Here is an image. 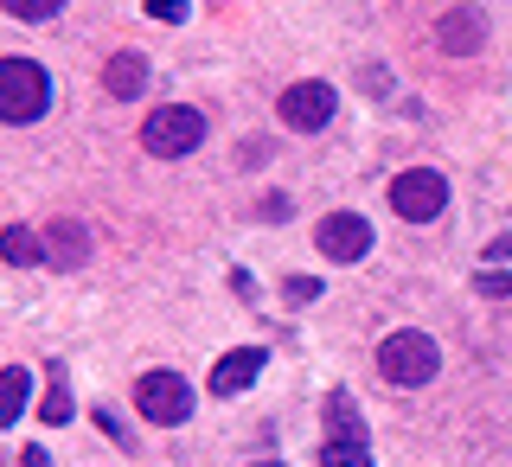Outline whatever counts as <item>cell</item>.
<instances>
[{
	"label": "cell",
	"mask_w": 512,
	"mask_h": 467,
	"mask_svg": "<svg viewBox=\"0 0 512 467\" xmlns=\"http://www.w3.org/2000/svg\"><path fill=\"white\" fill-rule=\"evenodd\" d=\"M45 109H52V77H45V64L0 58V122L26 128V122H39Z\"/></svg>",
	"instance_id": "6da1fadb"
},
{
	"label": "cell",
	"mask_w": 512,
	"mask_h": 467,
	"mask_svg": "<svg viewBox=\"0 0 512 467\" xmlns=\"http://www.w3.org/2000/svg\"><path fill=\"white\" fill-rule=\"evenodd\" d=\"M436 365H442V352H436V340L429 333H391V340L378 346V372H384V384H397V391H416V384H429L436 378Z\"/></svg>",
	"instance_id": "7a4b0ae2"
},
{
	"label": "cell",
	"mask_w": 512,
	"mask_h": 467,
	"mask_svg": "<svg viewBox=\"0 0 512 467\" xmlns=\"http://www.w3.org/2000/svg\"><path fill=\"white\" fill-rule=\"evenodd\" d=\"M199 141H205V109H192V103H167L141 122V148L154 160H180V154L199 148Z\"/></svg>",
	"instance_id": "3957f363"
},
{
	"label": "cell",
	"mask_w": 512,
	"mask_h": 467,
	"mask_svg": "<svg viewBox=\"0 0 512 467\" xmlns=\"http://www.w3.org/2000/svg\"><path fill=\"white\" fill-rule=\"evenodd\" d=\"M391 205H397L404 224H429V218H442V205H448V180L436 167H410V173L391 180Z\"/></svg>",
	"instance_id": "277c9868"
},
{
	"label": "cell",
	"mask_w": 512,
	"mask_h": 467,
	"mask_svg": "<svg viewBox=\"0 0 512 467\" xmlns=\"http://www.w3.org/2000/svg\"><path fill=\"white\" fill-rule=\"evenodd\" d=\"M327 416H333V429H327V448H320V467H365V448H372V436H365L352 397L333 391V397H327Z\"/></svg>",
	"instance_id": "5b68a950"
},
{
	"label": "cell",
	"mask_w": 512,
	"mask_h": 467,
	"mask_svg": "<svg viewBox=\"0 0 512 467\" xmlns=\"http://www.w3.org/2000/svg\"><path fill=\"white\" fill-rule=\"evenodd\" d=\"M135 404H141V416H148V423L173 429V423H186V416H192V384H186L180 372H141Z\"/></svg>",
	"instance_id": "8992f818"
},
{
	"label": "cell",
	"mask_w": 512,
	"mask_h": 467,
	"mask_svg": "<svg viewBox=\"0 0 512 467\" xmlns=\"http://www.w3.org/2000/svg\"><path fill=\"white\" fill-rule=\"evenodd\" d=\"M276 116H282V128H295V135H320V128L333 122V90L327 84H288L282 90V103H276Z\"/></svg>",
	"instance_id": "52a82bcc"
},
{
	"label": "cell",
	"mask_w": 512,
	"mask_h": 467,
	"mask_svg": "<svg viewBox=\"0 0 512 467\" xmlns=\"http://www.w3.org/2000/svg\"><path fill=\"white\" fill-rule=\"evenodd\" d=\"M314 244H320V256H333V263H359V256L372 250V224L359 212H327L314 224Z\"/></svg>",
	"instance_id": "ba28073f"
},
{
	"label": "cell",
	"mask_w": 512,
	"mask_h": 467,
	"mask_svg": "<svg viewBox=\"0 0 512 467\" xmlns=\"http://www.w3.org/2000/svg\"><path fill=\"white\" fill-rule=\"evenodd\" d=\"M90 263V231L77 218H52L45 231V269H84Z\"/></svg>",
	"instance_id": "9c48e42d"
},
{
	"label": "cell",
	"mask_w": 512,
	"mask_h": 467,
	"mask_svg": "<svg viewBox=\"0 0 512 467\" xmlns=\"http://www.w3.org/2000/svg\"><path fill=\"white\" fill-rule=\"evenodd\" d=\"M436 39H442V52H480L487 45V20L474 7H448L436 20Z\"/></svg>",
	"instance_id": "30bf717a"
},
{
	"label": "cell",
	"mask_w": 512,
	"mask_h": 467,
	"mask_svg": "<svg viewBox=\"0 0 512 467\" xmlns=\"http://www.w3.org/2000/svg\"><path fill=\"white\" fill-rule=\"evenodd\" d=\"M256 372H263V352L256 346H237V352H224V359L212 365V391L218 397H237V391H250Z\"/></svg>",
	"instance_id": "8fae6325"
},
{
	"label": "cell",
	"mask_w": 512,
	"mask_h": 467,
	"mask_svg": "<svg viewBox=\"0 0 512 467\" xmlns=\"http://www.w3.org/2000/svg\"><path fill=\"white\" fill-rule=\"evenodd\" d=\"M148 77L154 71H148V58H141V52H116V58L103 64V90L116 96V103H135V96L148 90Z\"/></svg>",
	"instance_id": "7c38bea8"
},
{
	"label": "cell",
	"mask_w": 512,
	"mask_h": 467,
	"mask_svg": "<svg viewBox=\"0 0 512 467\" xmlns=\"http://www.w3.org/2000/svg\"><path fill=\"white\" fill-rule=\"evenodd\" d=\"M39 416H45V423H71V384H64V372H58V365H52V384H45V397H39Z\"/></svg>",
	"instance_id": "4fadbf2b"
},
{
	"label": "cell",
	"mask_w": 512,
	"mask_h": 467,
	"mask_svg": "<svg viewBox=\"0 0 512 467\" xmlns=\"http://www.w3.org/2000/svg\"><path fill=\"white\" fill-rule=\"evenodd\" d=\"M0 250H7V256H13L20 269H39V263H45V244H39L32 231H20V224H13V231L0 237Z\"/></svg>",
	"instance_id": "5bb4252c"
},
{
	"label": "cell",
	"mask_w": 512,
	"mask_h": 467,
	"mask_svg": "<svg viewBox=\"0 0 512 467\" xmlns=\"http://www.w3.org/2000/svg\"><path fill=\"white\" fill-rule=\"evenodd\" d=\"M20 410H26V372L7 365V378H0V423H20Z\"/></svg>",
	"instance_id": "9a60e30c"
},
{
	"label": "cell",
	"mask_w": 512,
	"mask_h": 467,
	"mask_svg": "<svg viewBox=\"0 0 512 467\" xmlns=\"http://www.w3.org/2000/svg\"><path fill=\"white\" fill-rule=\"evenodd\" d=\"M0 13H13V20H26V26H39V20H52L58 13V0H7Z\"/></svg>",
	"instance_id": "2e32d148"
},
{
	"label": "cell",
	"mask_w": 512,
	"mask_h": 467,
	"mask_svg": "<svg viewBox=\"0 0 512 467\" xmlns=\"http://www.w3.org/2000/svg\"><path fill=\"white\" fill-rule=\"evenodd\" d=\"M474 288H480L487 301H506V295H512V276H506V269H480V276H474Z\"/></svg>",
	"instance_id": "e0dca14e"
},
{
	"label": "cell",
	"mask_w": 512,
	"mask_h": 467,
	"mask_svg": "<svg viewBox=\"0 0 512 467\" xmlns=\"http://www.w3.org/2000/svg\"><path fill=\"white\" fill-rule=\"evenodd\" d=\"M148 13H154V20H167V26H180L192 7H186V0H148Z\"/></svg>",
	"instance_id": "ac0fdd59"
},
{
	"label": "cell",
	"mask_w": 512,
	"mask_h": 467,
	"mask_svg": "<svg viewBox=\"0 0 512 467\" xmlns=\"http://www.w3.org/2000/svg\"><path fill=\"white\" fill-rule=\"evenodd\" d=\"M96 423H103V429H109V436H116L122 448H128V442H135V436H128V429H122V423H116V416H109V410H96Z\"/></svg>",
	"instance_id": "d6986e66"
},
{
	"label": "cell",
	"mask_w": 512,
	"mask_h": 467,
	"mask_svg": "<svg viewBox=\"0 0 512 467\" xmlns=\"http://www.w3.org/2000/svg\"><path fill=\"white\" fill-rule=\"evenodd\" d=\"M314 295H320V282H314V276H308V282H288V301H314Z\"/></svg>",
	"instance_id": "ffe728a7"
},
{
	"label": "cell",
	"mask_w": 512,
	"mask_h": 467,
	"mask_svg": "<svg viewBox=\"0 0 512 467\" xmlns=\"http://www.w3.org/2000/svg\"><path fill=\"white\" fill-rule=\"evenodd\" d=\"M20 467H52V461H45V448H26V455H20Z\"/></svg>",
	"instance_id": "44dd1931"
},
{
	"label": "cell",
	"mask_w": 512,
	"mask_h": 467,
	"mask_svg": "<svg viewBox=\"0 0 512 467\" xmlns=\"http://www.w3.org/2000/svg\"><path fill=\"white\" fill-rule=\"evenodd\" d=\"M256 467H282V461H256Z\"/></svg>",
	"instance_id": "7402d4cb"
}]
</instances>
